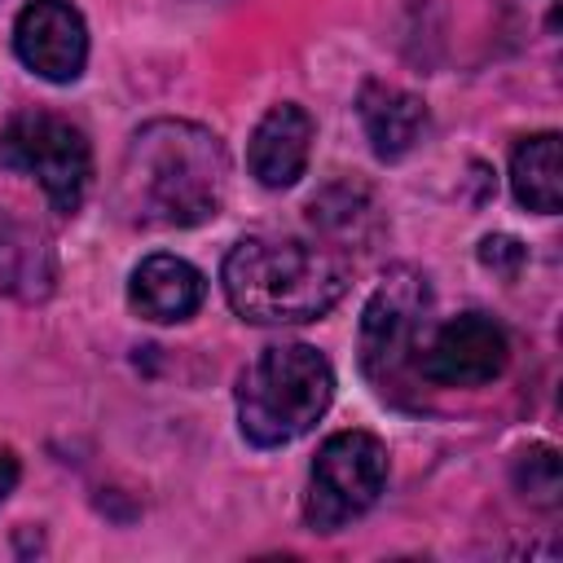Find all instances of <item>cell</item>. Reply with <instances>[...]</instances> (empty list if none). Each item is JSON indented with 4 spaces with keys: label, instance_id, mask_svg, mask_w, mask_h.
<instances>
[{
    "label": "cell",
    "instance_id": "1",
    "mask_svg": "<svg viewBox=\"0 0 563 563\" xmlns=\"http://www.w3.org/2000/svg\"><path fill=\"white\" fill-rule=\"evenodd\" d=\"M229 189L224 145L185 119L145 123L119 163V211L145 229H189L220 211Z\"/></svg>",
    "mask_w": 563,
    "mask_h": 563
},
{
    "label": "cell",
    "instance_id": "9",
    "mask_svg": "<svg viewBox=\"0 0 563 563\" xmlns=\"http://www.w3.org/2000/svg\"><path fill=\"white\" fill-rule=\"evenodd\" d=\"M308 154H312V119L303 106L295 101H282L273 106L255 132H251V150H246V163H251V176L268 189H286L303 176L308 167Z\"/></svg>",
    "mask_w": 563,
    "mask_h": 563
},
{
    "label": "cell",
    "instance_id": "5",
    "mask_svg": "<svg viewBox=\"0 0 563 563\" xmlns=\"http://www.w3.org/2000/svg\"><path fill=\"white\" fill-rule=\"evenodd\" d=\"M0 163L35 176L44 198L62 216L79 211L92 180V150L84 132L62 114H44V110H26L9 119V128L0 132Z\"/></svg>",
    "mask_w": 563,
    "mask_h": 563
},
{
    "label": "cell",
    "instance_id": "6",
    "mask_svg": "<svg viewBox=\"0 0 563 563\" xmlns=\"http://www.w3.org/2000/svg\"><path fill=\"white\" fill-rule=\"evenodd\" d=\"M427 308H431V286L413 268H396L369 295L361 312V369L383 391H396L400 374L413 369Z\"/></svg>",
    "mask_w": 563,
    "mask_h": 563
},
{
    "label": "cell",
    "instance_id": "4",
    "mask_svg": "<svg viewBox=\"0 0 563 563\" xmlns=\"http://www.w3.org/2000/svg\"><path fill=\"white\" fill-rule=\"evenodd\" d=\"M387 484V449L369 431H339L330 435L308 475L303 519L312 532H339L343 523L361 519Z\"/></svg>",
    "mask_w": 563,
    "mask_h": 563
},
{
    "label": "cell",
    "instance_id": "12",
    "mask_svg": "<svg viewBox=\"0 0 563 563\" xmlns=\"http://www.w3.org/2000/svg\"><path fill=\"white\" fill-rule=\"evenodd\" d=\"M57 286V255L48 246V238L0 211V290L22 299V303H35V299H48Z\"/></svg>",
    "mask_w": 563,
    "mask_h": 563
},
{
    "label": "cell",
    "instance_id": "8",
    "mask_svg": "<svg viewBox=\"0 0 563 563\" xmlns=\"http://www.w3.org/2000/svg\"><path fill=\"white\" fill-rule=\"evenodd\" d=\"M13 48L40 79L70 84L88 62V26L70 0H31L13 22Z\"/></svg>",
    "mask_w": 563,
    "mask_h": 563
},
{
    "label": "cell",
    "instance_id": "14",
    "mask_svg": "<svg viewBox=\"0 0 563 563\" xmlns=\"http://www.w3.org/2000/svg\"><path fill=\"white\" fill-rule=\"evenodd\" d=\"M515 484L528 501L537 506H559V493H563V471H559V453L550 444H537L528 453H519L515 462Z\"/></svg>",
    "mask_w": 563,
    "mask_h": 563
},
{
    "label": "cell",
    "instance_id": "2",
    "mask_svg": "<svg viewBox=\"0 0 563 563\" xmlns=\"http://www.w3.org/2000/svg\"><path fill=\"white\" fill-rule=\"evenodd\" d=\"M220 282L233 312L255 325L317 321L347 290L343 264L299 238H242L224 255Z\"/></svg>",
    "mask_w": 563,
    "mask_h": 563
},
{
    "label": "cell",
    "instance_id": "3",
    "mask_svg": "<svg viewBox=\"0 0 563 563\" xmlns=\"http://www.w3.org/2000/svg\"><path fill=\"white\" fill-rule=\"evenodd\" d=\"M334 369L308 343L264 347L238 378V427L251 444L277 449L317 427L330 409Z\"/></svg>",
    "mask_w": 563,
    "mask_h": 563
},
{
    "label": "cell",
    "instance_id": "16",
    "mask_svg": "<svg viewBox=\"0 0 563 563\" xmlns=\"http://www.w3.org/2000/svg\"><path fill=\"white\" fill-rule=\"evenodd\" d=\"M479 264L501 273V277H519V268L528 264V246L510 233H493V238L479 242Z\"/></svg>",
    "mask_w": 563,
    "mask_h": 563
},
{
    "label": "cell",
    "instance_id": "11",
    "mask_svg": "<svg viewBox=\"0 0 563 563\" xmlns=\"http://www.w3.org/2000/svg\"><path fill=\"white\" fill-rule=\"evenodd\" d=\"M356 114H361V128L369 136V150L378 158H405L422 132H427V106L422 97L396 88V84H383V79H369L356 97Z\"/></svg>",
    "mask_w": 563,
    "mask_h": 563
},
{
    "label": "cell",
    "instance_id": "15",
    "mask_svg": "<svg viewBox=\"0 0 563 563\" xmlns=\"http://www.w3.org/2000/svg\"><path fill=\"white\" fill-rule=\"evenodd\" d=\"M369 211V194L356 185H330L308 202L312 224H321L325 233H356V220Z\"/></svg>",
    "mask_w": 563,
    "mask_h": 563
},
{
    "label": "cell",
    "instance_id": "13",
    "mask_svg": "<svg viewBox=\"0 0 563 563\" xmlns=\"http://www.w3.org/2000/svg\"><path fill=\"white\" fill-rule=\"evenodd\" d=\"M510 189L528 211L554 216L563 207V163H559V136L537 132L523 136L510 154Z\"/></svg>",
    "mask_w": 563,
    "mask_h": 563
},
{
    "label": "cell",
    "instance_id": "17",
    "mask_svg": "<svg viewBox=\"0 0 563 563\" xmlns=\"http://www.w3.org/2000/svg\"><path fill=\"white\" fill-rule=\"evenodd\" d=\"M13 484H18V457H13V449L0 444V501L13 493Z\"/></svg>",
    "mask_w": 563,
    "mask_h": 563
},
{
    "label": "cell",
    "instance_id": "10",
    "mask_svg": "<svg viewBox=\"0 0 563 563\" xmlns=\"http://www.w3.org/2000/svg\"><path fill=\"white\" fill-rule=\"evenodd\" d=\"M202 295H207L202 273L189 260L163 251L145 255L128 282V299L145 321H185L202 308Z\"/></svg>",
    "mask_w": 563,
    "mask_h": 563
},
{
    "label": "cell",
    "instance_id": "7",
    "mask_svg": "<svg viewBox=\"0 0 563 563\" xmlns=\"http://www.w3.org/2000/svg\"><path fill=\"white\" fill-rule=\"evenodd\" d=\"M506 330L484 312H462L418 347L413 369L435 387H484L506 369Z\"/></svg>",
    "mask_w": 563,
    "mask_h": 563
}]
</instances>
